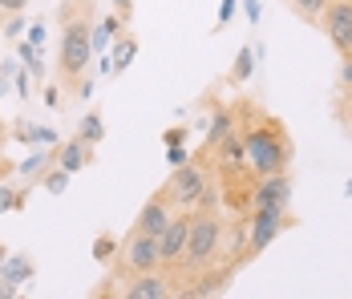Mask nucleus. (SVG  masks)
<instances>
[{
	"mask_svg": "<svg viewBox=\"0 0 352 299\" xmlns=\"http://www.w3.org/2000/svg\"><path fill=\"white\" fill-rule=\"evenodd\" d=\"M235 130L243 137V154H247V170L255 178L263 174H283L292 166V137L276 118L259 113L251 101L235 105Z\"/></svg>",
	"mask_w": 352,
	"mask_h": 299,
	"instance_id": "1",
	"label": "nucleus"
},
{
	"mask_svg": "<svg viewBox=\"0 0 352 299\" xmlns=\"http://www.w3.org/2000/svg\"><path fill=\"white\" fill-rule=\"evenodd\" d=\"M223 239H227V223H223V210H190V234H186V251H182V263H178V287L207 271V267L223 263ZM239 267V263H235Z\"/></svg>",
	"mask_w": 352,
	"mask_h": 299,
	"instance_id": "2",
	"label": "nucleus"
},
{
	"mask_svg": "<svg viewBox=\"0 0 352 299\" xmlns=\"http://www.w3.org/2000/svg\"><path fill=\"white\" fill-rule=\"evenodd\" d=\"M211 186H214L211 162L199 154V158H190V162H182V166H170V178H166L162 195L175 202V210H199V202H203V195H207Z\"/></svg>",
	"mask_w": 352,
	"mask_h": 299,
	"instance_id": "3",
	"label": "nucleus"
},
{
	"mask_svg": "<svg viewBox=\"0 0 352 299\" xmlns=\"http://www.w3.org/2000/svg\"><path fill=\"white\" fill-rule=\"evenodd\" d=\"M89 61H94V21L89 16H69L65 33H61V57H57L61 81H81Z\"/></svg>",
	"mask_w": 352,
	"mask_h": 299,
	"instance_id": "4",
	"label": "nucleus"
},
{
	"mask_svg": "<svg viewBox=\"0 0 352 299\" xmlns=\"http://www.w3.org/2000/svg\"><path fill=\"white\" fill-rule=\"evenodd\" d=\"M247 259L263 255L287 227H292V210L287 206H259V210H247Z\"/></svg>",
	"mask_w": 352,
	"mask_h": 299,
	"instance_id": "5",
	"label": "nucleus"
},
{
	"mask_svg": "<svg viewBox=\"0 0 352 299\" xmlns=\"http://www.w3.org/2000/svg\"><path fill=\"white\" fill-rule=\"evenodd\" d=\"M162 267V251H158V234L134 231L122 239L118 247V271L122 275H142V271H158Z\"/></svg>",
	"mask_w": 352,
	"mask_h": 299,
	"instance_id": "6",
	"label": "nucleus"
},
{
	"mask_svg": "<svg viewBox=\"0 0 352 299\" xmlns=\"http://www.w3.org/2000/svg\"><path fill=\"white\" fill-rule=\"evenodd\" d=\"M122 299H175L178 296V275L158 267V271H142V275H126V283L118 287Z\"/></svg>",
	"mask_w": 352,
	"mask_h": 299,
	"instance_id": "7",
	"label": "nucleus"
},
{
	"mask_svg": "<svg viewBox=\"0 0 352 299\" xmlns=\"http://www.w3.org/2000/svg\"><path fill=\"white\" fill-rule=\"evenodd\" d=\"M320 29H324V36L332 41V49L340 57H349L352 53V0H332L324 8V16H320Z\"/></svg>",
	"mask_w": 352,
	"mask_h": 299,
	"instance_id": "8",
	"label": "nucleus"
},
{
	"mask_svg": "<svg viewBox=\"0 0 352 299\" xmlns=\"http://www.w3.org/2000/svg\"><path fill=\"white\" fill-rule=\"evenodd\" d=\"M247 210H259V206H292V174H263L255 178V186L247 190Z\"/></svg>",
	"mask_w": 352,
	"mask_h": 299,
	"instance_id": "9",
	"label": "nucleus"
},
{
	"mask_svg": "<svg viewBox=\"0 0 352 299\" xmlns=\"http://www.w3.org/2000/svg\"><path fill=\"white\" fill-rule=\"evenodd\" d=\"M186 234H190V210H178L170 219V227L158 234V251H162V267L166 271H178L182 251H186Z\"/></svg>",
	"mask_w": 352,
	"mask_h": 299,
	"instance_id": "10",
	"label": "nucleus"
},
{
	"mask_svg": "<svg viewBox=\"0 0 352 299\" xmlns=\"http://www.w3.org/2000/svg\"><path fill=\"white\" fill-rule=\"evenodd\" d=\"M175 214H178L175 202L158 190V195H150V199H146V206H142L138 219H134V227H138V231H146V234H162L166 227H170V219H175Z\"/></svg>",
	"mask_w": 352,
	"mask_h": 299,
	"instance_id": "11",
	"label": "nucleus"
},
{
	"mask_svg": "<svg viewBox=\"0 0 352 299\" xmlns=\"http://www.w3.org/2000/svg\"><path fill=\"white\" fill-rule=\"evenodd\" d=\"M94 150H98V146H89V142H85V137H81V133H73L69 142H61V146H57V150H53V158H57V162H61V166L69 170V174H77V170L94 166V158H98V154H94Z\"/></svg>",
	"mask_w": 352,
	"mask_h": 299,
	"instance_id": "12",
	"label": "nucleus"
},
{
	"mask_svg": "<svg viewBox=\"0 0 352 299\" xmlns=\"http://www.w3.org/2000/svg\"><path fill=\"white\" fill-rule=\"evenodd\" d=\"M33 271L36 267H33V259H29V251H8V259H4V267H0V275H4L8 283H16V287L29 283Z\"/></svg>",
	"mask_w": 352,
	"mask_h": 299,
	"instance_id": "13",
	"label": "nucleus"
},
{
	"mask_svg": "<svg viewBox=\"0 0 352 299\" xmlns=\"http://www.w3.org/2000/svg\"><path fill=\"white\" fill-rule=\"evenodd\" d=\"M109 49H113V73H126L130 61H134V53H138V36H134V33H126V36L118 33Z\"/></svg>",
	"mask_w": 352,
	"mask_h": 299,
	"instance_id": "14",
	"label": "nucleus"
},
{
	"mask_svg": "<svg viewBox=\"0 0 352 299\" xmlns=\"http://www.w3.org/2000/svg\"><path fill=\"white\" fill-rule=\"evenodd\" d=\"M122 25H126V21H122L118 12L102 16V21H98V29H94V53H106L109 45H113V36L122 33Z\"/></svg>",
	"mask_w": 352,
	"mask_h": 299,
	"instance_id": "15",
	"label": "nucleus"
},
{
	"mask_svg": "<svg viewBox=\"0 0 352 299\" xmlns=\"http://www.w3.org/2000/svg\"><path fill=\"white\" fill-rule=\"evenodd\" d=\"M251 69H255V49L243 45V49L235 53V65H231V85H247V81H251Z\"/></svg>",
	"mask_w": 352,
	"mask_h": 299,
	"instance_id": "16",
	"label": "nucleus"
},
{
	"mask_svg": "<svg viewBox=\"0 0 352 299\" xmlns=\"http://www.w3.org/2000/svg\"><path fill=\"white\" fill-rule=\"evenodd\" d=\"M53 162H57V158H53V150H49V154H36V158H25V162H16V174H21L25 182H33V178L41 182V174L53 166Z\"/></svg>",
	"mask_w": 352,
	"mask_h": 299,
	"instance_id": "17",
	"label": "nucleus"
},
{
	"mask_svg": "<svg viewBox=\"0 0 352 299\" xmlns=\"http://www.w3.org/2000/svg\"><path fill=\"white\" fill-rule=\"evenodd\" d=\"M77 133H81L89 146H98V142L106 137V122H102V109H98V105H94V109L81 118V130H77Z\"/></svg>",
	"mask_w": 352,
	"mask_h": 299,
	"instance_id": "18",
	"label": "nucleus"
},
{
	"mask_svg": "<svg viewBox=\"0 0 352 299\" xmlns=\"http://www.w3.org/2000/svg\"><path fill=\"white\" fill-rule=\"evenodd\" d=\"M69 170L61 166V162H53V166L45 170V174H41V186H45V190H49V195H65V186H69Z\"/></svg>",
	"mask_w": 352,
	"mask_h": 299,
	"instance_id": "19",
	"label": "nucleus"
},
{
	"mask_svg": "<svg viewBox=\"0 0 352 299\" xmlns=\"http://www.w3.org/2000/svg\"><path fill=\"white\" fill-rule=\"evenodd\" d=\"M118 247H122V239H113L109 231H102L94 239V259L98 263H118Z\"/></svg>",
	"mask_w": 352,
	"mask_h": 299,
	"instance_id": "20",
	"label": "nucleus"
},
{
	"mask_svg": "<svg viewBox=\"0 0 352 299\" xmlns=\"http://www.w3.org/2000/svg\"><path fill=\"white\" fill-rule=\"evenodd\" d=\"M287 4H292V12H296V16H304V21H312V25H320L324 8H328L332 0H287Z\"/></svg>",
	"mask_w": 352,
	"mask_h": 299,
	"instance_id": "21",
	"label": "nucleus"
},
{
	"mask_svg": "<svg viewBox=\"0 0 352 299\" xmlns=\"http://www.w3.org/2000/svg\"><path fill=\"white\" fill-rule=\"evenodd\" d=\"M25 206H29V195H25V190L0 182V214H4V210H25Z\"/></svg>",
	"mask_w": 352,
	"mask_h": 299,
	"instance_id": "22",
	"label": "nucleus"
},
{
	"mask_svg": "<svg viewBox=\"0 0 352 299\" xmlns=\"http://www.w3.org/2000/svg\"><path fill=\"white\" fill-rule=\"evenodd\" d=\"M8 133H12L16 142H25V146H33V142H41V133H45V130H41V126H29V122H16V126H12ZM41 146H45V142H41Z\"/></svg>",
	"mask_w": 352,
	"mask_h": 299,
	"instance_id": "23",
	"label": "nucleus"
},
{
	"mask_svg": "<svg viewBox=\"0 0 352 299\" xmlns=\"http://www.w3.org/2000/svg\"><path fill=\"white\" fill-rule=\"evenodd\" d=\"M332 113H336V122L352 126V89H340V98H336V105H332Z\"/></svg>",
	"mask_w": 352,
	"mask_h": 299,
	"instance_id": "24",
	"label": "nucleus"
},
{
	"mask_svg": "<svg viewBox=\"0 0 352 299\" xmlns=\"http://www.w3.org/2000/svg\"><path fill=\"white\" fill-rule=\"evenodd\" d=\"M166 162H170V166L190 162V150H186V146H166Z\"/></svg>",
	"mask_w": 352,
	"mask_h": 299,
	"instance_id": "25",
	"label": "nucleus"
},
{
	"mask_svg": "<svg viewBox=\"0 0 352 299\" xmlns=\"http://www.w3.org/2000/svg\"><path fill=\"white\" fill-rule=\"evenodd\" d=\"M29 8V0H0V16H21Z\"/></svg>",
	"mask_w": 352,
	"mask_h": 299,
	"instance_id": "26",
	"label": "nucleus"
},
{
	"mask_svg": "<svg viewBox=\"0 0 352 299\" xmlns=\"http://www.w3.org/2000/svg\"><path fill=\"white\" fill-rule=\"evenodd\" d=\"M235 4H239V0H223V4H219V29H227V25H231V16H235Z\"/></svg>",
	"mask_w": 352,
	"mask_h": 299,
	"instance_id": "27",
	"label": "nucleus"
},
{
	"mask_svg": "<svg viewBox=\"0 0 352 299\" xmlns=\"http://www.w3.org/2000/svg\"><path fill=\"white\" fill-rule=\"evenodd\" d=\"M186 133H190L186 126H175V130L162 133V142H166V146H182V142H186Z\"/></svg>",
	"mask_w": 352,
	"mask_h": 299,
	"instance_id": "28",
	"label": "nucleus"
},
{
	"mask_svg": "<svg viewBox=\"0 0 352 299\" xmlns=\"http://www.w3.org/2000/svg\"><path fill=\"white\" fill-rule=\"evenodd\" d=\"M340 89H352V53L340 57Z\"/></svg>",
	"mask_w": 352,
	"mask_h": 299,
	"instance_id": "29",
	"label": "nucleus"
},
{
	"mask_svg": "<svg viewBox=\"0 0 352 299\" xmlns=\"http://www.w3.org/2000/svg\"><path fill=\"white\" fill-rule=\"evenodd\" d=\"M113 12L130 25V16H134V0H113Z\"/></svg>",
	"mask_w": 352,
	"mask_h": 299,
	"instance_id": "30",
	"label": "nucleus"
},
{
	"mask_svg": "<svg viewBox=\"0 0 352 299\" xmlns=\"http://www.w3.org/2000/svg\"><path fill=\"white\" fill-rule=\"evenodd\" d=\"M25 33V21H21V16H8V21H4V36H21Z\"/></svg>",
	"mask_w": 352,
	"mask_h": 299,
	"instance_id": "31",
	"label": "nucleus"
},
{
	"mask_svg": "<svg viewBox=\"0 0 352 299\" xmlns=\"http://www.w3.org/2000/svg\"><path fill=\"white\" fill-rule=\"evenodd\" d=\"M16 93L29 101V69H16Z\"/></svg>",
	"mask_w": 352,
	"mask_h": 299,
	"instance_id": "32",
	"label": "nucleus"
},
{
	"mask_svg": "<svg viewBox=\"0 0 352 299\" xmlns=\"http://www.w3.org/2000/svg\"><path fill=\"white\" fill-rule=\"evenodd\" d=\"M29 41L36 49H45V25H29Z\"/></svg>",
	"mask_w": 352,
	"mask_h": 299,
	"instance_id": "33",
	"label": "nucleus"
},
{
	"mask_svg": "<svg viewBox=\"0 0 352 299\" xmlns=\"http://www.w3.org/2000/svg\"><path fill=\"white\" fill-rule=\"evenodd\" d=\"M243 12H247V21H251V25H255V21H259V12H263V8H259V0H243Z\"/></svg>",
	"mask_w": 352,
	"mask_h": 299,
	"instance_id": "34",
	"label": "nucleus"
},
{
	"mask_svg": "<svg viewBox=\"0 0 352 299\" xmlns=\"http://www.w3.org/2000/svg\"><path fill=\"white\" fill-rule=\"evenodd\" d=\"M25 69L33 73V81H41V77H45V61H41V57H33V61H25Z\"/></svg>",
	"mask_w": 352,
	"mask_h": 299,
	"instance_id": "35",
	"label": "nucleus"
},
{
	"mask_svg": "<svg viewBox=\"0 0 352 299\" xmlns=\"http://www.w3.org/2000/svg\"><path fill=\"white\" fill-rule=\"evenodd\" d=\"M45 105H49V109H57V105H61V98H57V89H45Z\"/></svg>",
	"mask_w": 352,
	"mask_h": 299,
	"instance_id": "36",
	"label": "nucleus"
},
{
	"mask_svg": "<svg viewBox=\"0 0 352 299\" xmlns=\"http://www.w3.org/2000/svg\"><path fill=\"white\" fill-rule=\"evenodd\" d=\"M4 142H8V130H4V118H0V146H4Z\"/></svg>",
	"mask_w": 352,
	"mask_h": 299,
	"instance_id": "37",
	"label": "nucleus"
},
{
	"mask_svg": "<svg viewBox=\"0 0 352 299\" xmlns=\"http://www.w3.org/2000/svg\"><path fill=\"white\" fill-rule=\"evenodd\" d=\"M4 259H8V247H4V243H0V267H4Z\"/></svg>",
	"mask_w": 352,
	"mask_h": 299,
	"instance_id": "38",
	"label": "nucleus"
},
{
	"mask_svg": "<svg viewBox=\"0 0 352 299\" xmlns=\"http://www.w3.org/2000/svg\"><path fill=\"white\" fill-rule=\"evenodd\" d=\"M344 195H349V199H352V178H349V186H344Z\"/></svg>",
	"mask_w": 352,
	"mask_h": 299,
	"instance_id": "39",
	"label": "nucleus"
}]
</instances>
